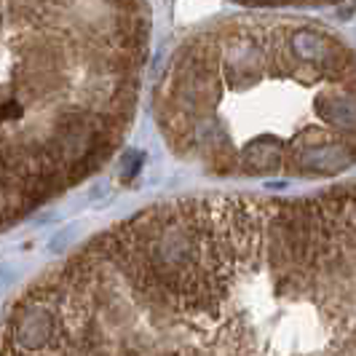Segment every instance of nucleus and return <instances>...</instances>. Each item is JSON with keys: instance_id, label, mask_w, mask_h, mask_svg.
<instances>
[{"instance_id": "f257e3e1", "label": "nucleus", "mask_w": 356, "mask_h": 356, "mask_svg": "<svg viewBox=\"0 0 356 356\" xmlns=\"http://www.w3.org/2000/svg\"><path fill=\"white\" fill-rule=\"evenodd\" d=\"M0 356H356V179L134 212L22 298Z\"/></svg>"}, {"instance_id": "f03ea898", "label": "nucleus", "mask_w": 356, "mask_h": 356, "mask_svg": "<svg viewBox=\"0 0 356 356\" xmlns=\"http://www.w3.org/2000/svg\"><path fill=\"white\" fill-rule=\"evenodd\" d=\"M153 113L166 147L214 177H338L356 166V51L305 17L220 19L166 59Z\"/></svg>"}, {"instance_id": "7ed1b4c3", "label": "nucleus", "mask_w": 356, "mask_h": 356, "mask_svg": "<svg viewBox=\"0 0 356 356\" xmlns=\"http://www.w3.org/2000/svg\"><path fill=\"white\" fill-rule=\"evenodd\" d=\"M244 6H266V8H282V6H330L340 0H236Z\"/></svg>"}]
</instances>
